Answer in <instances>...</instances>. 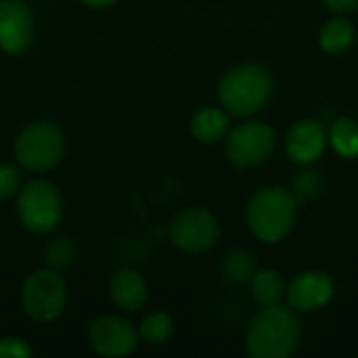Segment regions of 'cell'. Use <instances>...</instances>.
I'll return each instance as SVG.
<instances>
[{
    "label": "cell",
    "instance_id": "cell-24",
    "mask_svg": "<svg viewBox=\"0 0 358 358\" xmlns=\"http://www.w3.org/2000/svg\"><path fill=\"white\" fill-rule=\"evenodd\" d=\"M323 4L338 15H348L358 10V0H323Z\"/></svg>",
    "mask_w": 358,
    "mask_h": 358
},
{
    "label": "cell",
    "instance_id": "cell-3",
    "mask_svg": "<svg viewBox=\"0 0 358 358\" xmlns=\"http://www.w3.org/2000/svg\"><path fill=\"white\" fill-rule=\"evenodd\" d=\"M273 92V78L262 65L245 63L220 80L218 86V99L227 113L245 117L256 111H260Z\"/></svg>",
    "mask_w": 358,
    "mask_h": 358
},
{
    "label": "cell",
    "instance_id": "cell-2",
    "mask_svg": "<svg viewBox=\"0 0 358 358\" xmlns=\"http://www.w3.org/2000/svg\"><path fill=\"white\" fill-rule=\"evenodd\" d=\"M298 214V201L292 191L283 187H264L254 193L248 203V224L252 233L264 243L285 239Z\"/></svg>",
    "mask_w": 358,
    "mask_h": 358
},
{
    "label": "cell",
    "instance_id": "cell-21",
    "mask_svg": "<svg viewBox=\"0 0 358 358\" xmlns=\"http://www.w3.org/2000/svg\"><path fill=\"white\" fill-rule=\"evenodd\" d=\"M19 172L8 164H0V201L13 197L19 189Z\"/></svg>",
    "mask_w": 358,
    "mask_h": 358
},
{
    "label": "cell",
    "instance_id": "cell-15",
    "mask_svg": "<svg viewBox=\"0 0 358 358\" xmlns=\"http://www.w3.org/2000/svg\"><path fill=\"white\" fill-rule=\"evenodd\" d=\"M327 141L342 159H358V122L338 117L327 132Z\"/></svg>",
    "mask_w": 358,
    "mask_h": 358
},
{
    "label": "cell",
    "instance_id": "cell-10",
    "mask_svg": "<svg viewBox=\"0 0 358 358\" xmlns=\"http://www.w3.org/2000/svg\"><path fill=\"white\" fill-rule=\"evenodd\" d=\"M34 42V17L21 0H0V48L8 55L27 50Z\"/></svg>",
    "mask_w": 358,
    "mask_h": 358
},
{
    "label": "cell",
    "instance_id": "cell-8",
    "mask_svg": "<svg viewBox=\"0 0 358 358\" xmlns=\"http://www.w3.org/2000/svg\"><path fill=\"white\" fill-rule=\"evenodd\" d=\"M220 227L216 218L203 208H187L170 222V239L176 248L189 254H201L214 248Z\"/></svg>",
    "mask_w": 358,
    "mask_h": 358
},
{
    "label": "cell",
    "instance_id": "cell-4",
    "mask_svg": "<svg viewBox=\"0 0 358 358\" xmlns=\"http://www.w3.org/2000/svg\"><path fill=\"white\" fill-rule=\"evenodd\" d=\"M63 132L50 122H36L25 126L15 141V155L19 164L34 172L55 168L63 157Z\"/></svg>",
    "mask_w": 358,
    "mask_h": 358
},
{
    "label": "cell",
    "instance_id": "cell-22",
    "mask_svg": "<svg viewBox=\"0 0 358 358\" xmlns=\"http://www.w3.org/2000/svg\"><path fill=\"white\" fill-rule=\"evenodd\" d=\"M71 256H73V250L65 239H57L55 243L46 248V260L50 266H65L71 262Z\"/></svg>",
    "mask_w": 358,
    "mask_h": 358
},
{
    "label": "cell",
    "instance_id": "cell-18",
    "mask_svg": "<svg viewBox=\"0 0 358 358\" xmlns=\"http://www.w3.org/2000/svg\"><path fill=\"white\" fill-rule=\"evenodd\" d=\"M222 275L231 283L243 285L250 283L252 277L256 275V262L250 252L245 250H233L224 256L222 260Z\"/></svg>",
    "mask_w": 358,
    "mask_h": 358
},
{
    "label": "cell",
    "instance_id": "cell-17",
    "mask_svg": "<svg viewBox=\"0 0 358 358\" xmlns=\"http://www.w3.org/2000/svg\"><path fill=\"white\" fill-rule=\"evenodd\" d=\"M252 296L258 304L262 306H273L279 304L283 294H285V285L283 279L277 271L264 268V271H256V275L252 277Z\"/></svg>",
    "mask_w": 358,
    "mask_h": 358
},
{
    "label": "cell",
    "instance_id": "cell-12",
    "mask_svg": "<svg viewBox=\"0 0 358 358\" xmlns=\"http://www.w3.org/2000/svg\"><path fill=\"white\" fill-rule=\"evenodd\" d=\"M327 130L317 120H302L298 122L285 138V151L289 159L298 166H310L315 164L325 147H327Z\"/></svg>",
    "mask_w": 358,
    "mask_h": 358
},
{
    "label": "cell",
    "instance_id": "cell-13",
    "mask_svg": "<svg viewBox=\"0 0 358 358\" xmlns=\"http://www.w3.org/2000/svg\"><path fill=\"white\" fill-rule=\"evenodd\" d=\"M109 296H111V302L120 310L136 313V310H141L145 306V302L149 298V287H147L145 279L136 271L122 268L111 277Z\"/></svg>",
    "mask_w": 358,
    "mask_h": 358
},
{
    "label": "cell",
    "instance_id": "cell-5",
    "mask_svg": "<svg viewBox=\"0 0 358 358\" xmlns=\"http://www.w3.org/2000/svg\"><path fill=\"white\" fill-rule=\"evenodd\" d=\"M17 214L21 224L36 233L44 235L50 233L63 218V199L46 180H34L17 197Z\"/></svg>",
    "mask_w": 358,
    "mask_h": 358
},
{
    "label": "cell",
    "instance_id": "cell-6",
    "mask_svg": "<svg viewBox=\"0 0 358 358\" xmlns=\"http://www.w3.org/2000/svg\"><path fill=\"white\" fill-rule=\"evenodd\" d=\"M21 302L25 313L40 323H50L61 317L67 302V287L61 275L55 271H36L27 277L21 289Z\"/></svg>",
    "mask_w": 358,
    "mask_h": 358
},
{
    "label": "cell",
    "instance_id": "cell-14",
    "mask_svg": "<svg viewBox=\"0 0 358 358\" xmlns=\"http://www.w3.org/2000/svg\"><path fill=\"white\" fill-rule=\"evenodd\" d=\"M229 124L227 111L218 107H203L191 117V134L203 145H214L227 136Z\"/></svg>",
    "mask_w": 358,
    "mask_h": 358
},
{
    "label": "cell",
    "instance_id": "cell-7",
    "mask_svg": "<svg viewBox=\"0 0 358 358\" xmlns=\"http://www.w3.org/2000/svg\"><path fill=\"white\" fill-rule=\"evenodd\" d=\"M275 149V132L268 124L248 122L227 136V157L235 168H256L264 164Z\"/></svg>",
    "mask_w": 358,
    "mask_h": 358
},
{
    "label": "cell",
    "instance_id": "cell-23",
    "mask_svg": "<svg viewBox=\"0 0 358 358\" xmlns=\"http://www.w3.org/2000/svg\"><path fill=\"white\" fill-rule=\"evenodd\" d=\"M31 357V348L21 338H2L0 340V358H27Z\"/></svg>",
    "mask_w": 358,
    "mask_h": 358
},
{
    "label": "cell",
    "instance_id": "cell-19",
    "mask_svg": "<svg viewBox=\"0 0 358 358\" xmlns=\"http://www.w3.org/2000/svg\"><path fill=\"white\" fill-rule=\"evenodd\" d=\"M174 323L166 313H151L141 323V336L151 344H164L170 340Z\"/></svg>",
    "mask_w": 358,
    "mask_h": 358
},
{
    "label": "cell",
    "instance_id": "cell-25",
    "mask_svg": "<svg viewBox=\"0 0 358 358\" xmlns=\"http://www.w3.org/2000/svg\"><path fill=\"white\" fill-rule=\"evenodd\" d=\"M84 6H88V8H107V6H111L115 0H80Z\"/></svg>",
    "mask_w": 358,
    "mask_h": 358
},
{
    "label": "cell",
    "instance_id": "cell-9",
    "mask_svg": "<svg viewBox=\"0 0 358 358\" xmlns=\"http://www.w3.org/2000/svg\"><path fill=\"white\" fill-rule=\"evenodd\" d=\"M88 342L92 350L101 357L120 358L128 357L136 350L138 334L134 327L117 317H103L96 319L88 329Z\"/></svg>",
    "mask_w": 358,
    "mask_h": 358
},
{
    "label": "cell",
    "instance_id": "cell-16",
    "mask_svg": "<svg viewBox=\"0 0 358 358\" xmlns=\"http://www.w3.org/2000/svg\"><path fill=\"white\" fill-rule=\"evenodd\" d=\"M319 42H321V48L327 55H340V52H344V50H348L352 46V42H355V25L346 17L329 19L321 27Z\"/></svg>",
    "mask_w": 358,
    "mask_h": 358
},
{
    "label": "cell",
    "instance_id": "cell-20",
    "mask_svg": "<svg viewBox=\"0 0 358 358\" xmlns=\"http://www.w3.org/2000/svg\"><path fill=\"white\" fill-rule=\"evenodd\" d=\"M321 189H323V180H321L319 172H315V170H302L292 180V191H294L298 206L306 199L317 197L321 193Z\"/></svg>",
    "mask_w": 358,
    "mask_h": 358
},
{
    "label": "cell",
    "instance_id": "cell-11",
    "mask_svg": "<svg viewBox=\"0 0 358 358\" xmlns=\"http://www.w3.org/2000/svg\"><path fill=\"white\" fill-rule=\"evenodd\" d=\"M287 302L298 313H315L334 298V281L327 273H300L285 289Z\"/></svg>",
    "mask_w": 358,
    "mask_h": 358
},
{
    "label": "cell",
    "instance_id": "cell-1",
    "mask_svg": "<svg viewBox=\"0 0 358 358\" xmlns=\"http://www.w3.org/2000/svg\"><path fill=\"white\" fill-rule=\"evenodd\" d=\"M302 329L294 310L273 304L264 306L260 315L252 321L245 348L252 358H287L300 346Z\"/></svg>",
    "mask_w": 358,
    "mask_h": 358
}]
</instances>
